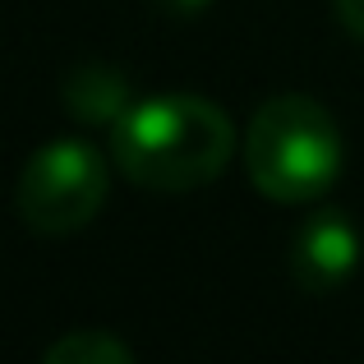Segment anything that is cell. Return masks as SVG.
<instances>
[{
    "label": "cell",
    "instance_id": "cell-1",
    "mask_svg": "<svg viewBox=\"0 0 364 364\" xmlns=\"http://www.w3.org/2000/svg\"><path fill=\"white\" fill-rule=\"evenodd\" d=\"M235 152V129L217 102L198 92L134 97L111 124V157L120 176L143 189H203L226 171Z\"/></svg>",
    "mask_w": 364,
    "mask_h": 364
},
{
    "label": "cell",
    "instance_id": "cell-2",
    "mask_svg": "<svg viewBox=\"0 0 364 364\" xmlns=\"http://www.w3.org/2000/svg\"><path fill=\"white\" fill-rule=\"evenodd\" d=\"M341 124L304 92L267 97L245 134V166L258 194L272 203H314L341 176Z\"/></svg>",
    "mask_w": 364,
    "mask_h": 364
},
{
    "label": "cell",
    "instance_id": "cell-3",
    "mask_svg": "<svg viewBox=\"0 0 364 364\" xmlns=\"http://www.w3.org/2000/svg\"><path fill=\"white\" fill-rule=\"evenodd\" d=\"M111 166L92 143L51 139L28 157L14 180V213L37 235H74L102 213Z\"/></svg>",
    "mask_w": 364,
    "mask_h": 364
},
{
    "label": "cell",
    "instance_id": "cell-4",
    "mask_svg": "<svg viewBox=\"0 0 364 364\" xmlns=\"http://www.w3.org/2000/svg\"><path fill=\"white\" fill-rule=\"evenodd\" d=\"M364 258V235L341 208H323V213L304 217L300 231L291 240V277L300 291L309 295H332L360 272Z\"/></svg>",
    "mask_w": 364,
    "mask_h": 364
},
{
    "label": "cell",
    "instance_id": "cell-5",
    "mask_svg": "<svg viewBox=\"0 0 364 364\" xmlns=\"http://www.w3.org/2000/svg\"><path fill=\"white\" fill-rule=\"evenodd\" d=\"M129 83H124L120 70H111V65H79V70H70V79H65V107H70V116L88 120V124H116L120 111L129 107Z\"/></svg>",
    "mask_w": 364,
    "mask_h": 364
},
{
    "label": "cell",
    "instance_id": "cell-6",
    "mask_svg": "<svg viewBox=\"0 0 364 364\" xmlns=\"http://www.w3.org/2000/svg\"><path fill=\"white\" fill-rule=\"evenodd\" d=\"M46 364H129L134 346L107 328H74L42 350Z\"/></svg>",
    "mask_w": 364,
    "mask_h": 364
},
{
    "label": "cell",
    "instance_id": "cell-7",
    "mask_svg": "<svg viewBox=\"0 0 364 364\" xmlns=\"http://www.w3.org/2000/svg\"><path fill=\"white\" fill-rule=\"evenodd\" d=\"M332 9H337L341 28H346L355 42H364V0H332Z\"/></svg>",
    "mask_w": 364,
    "mask_h": 364
},
{
    "label": "cell",
    "instance_id": "cell-8",
    "mask_svg": "<svg viewBox=\"0 0 364 364\" xmlns=\"http://www.w3.org/2000/svg\"><path fill=\"white\" fill-rule=\"evenodd\" d=\"M157 9H166V14H198V9H208L213 0H152Z\"/></svg>",
    "mask_w": 364,
    "mask_h": 364
}]
</instances>
